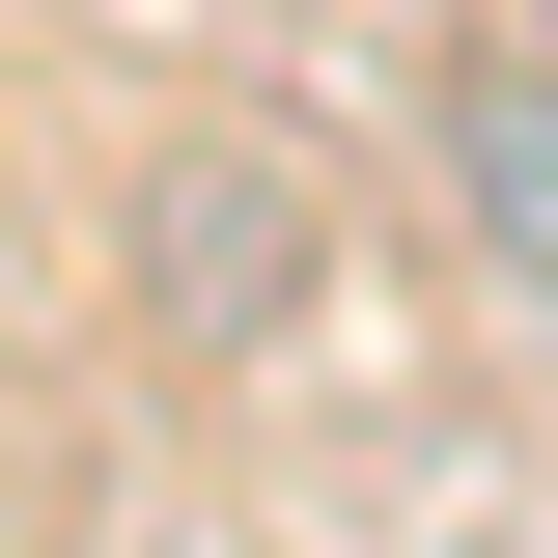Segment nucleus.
<instances>
[{"label":"nucleus","mask_w":558,"mask_h":558,"mask_svg":"<svg viewBox=\"0 0 558 558\" xmlns=\"http://www.w3.org/2000/svg\"><path fill=\"white\" fill-rule=\"evenodd\" d=\"M447 168H475V252L558 307V57H531V84H475V112H447Z\"/></svg>","instance_id":"f257e3e1"},{"label":"nucleus","mask_w":558,"mask_h":558,"mask_svg":"<svg viewBox=\"0 0 558 558\" xmlns=\"http://www.w3.org/2000/svg\"><path fill=\"white\" fill-rule=\"evenodd\" d=\"M531 57H558V28H531Z\"/></svg>","instance_id":"f03ea898"}]
</instances>
